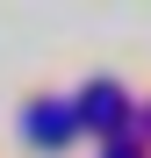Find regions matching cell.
Instances as JSON below:
<instances>
[{
    "label": "cell",
    "mask_w": 151,
    "mask_h": 158,
    "mask_svg": "<svg viewBox=\"0 0 151 158\" xmlns=\"http://www.w3.org/2000/svg\"><path fill=\"white\" fill-rule=\"evenodd\" d=\"M29 129H36V137H65V108H36Z\"/></svg>",
    "instance_id": "cell-1"
}]
</instances>
